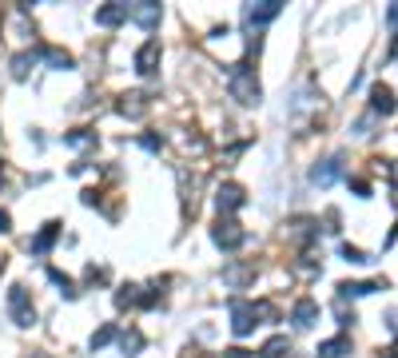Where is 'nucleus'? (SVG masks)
Masks as SVG:
<instances>
[{"label": "nucleus", "mask_w": 398, "mask_h": 358, "mask_svg": "<svg viewBox=\"0 0 398 358\" xmlns=\"http://www.w3.org/2000/svg\"><path fill=\"white\" fill-rule=\"evenodd\" d=\"M0 231H8V211H0Z\"/></svg>", "instance_id": "a878e982"}, {"label": "nucleus", "mask_w": 398, "mask_h": 358, "mask_svg": "<svg viewBox=\"0 0 398 358\" xmlns=\"http://www.w3.org/2000/svg\"><path fill=\"white\" fill-rule=\"evenodd\" d=\"M338 175H343V160L335 156V160H323V163H319V167L311 172V179H315L319 187H327V184H335Z\"/></svg>", "instance_id": "1a4fd4ad"}, {"label": "nucleus", "mask_w": 398, "mask_h": 358, "mask_svg": "<svg viewBox=\"0 0 398 358\" xmlns=\"http://www.w3.org/2000/svg\"><path fill=\"white\" fill-rule=\"evenodd\" d=\"M343 259H347V263H366V255H362L359 247H350V243H347V247H343Z\"/></svg>", "instance_id": "4be33fe9"}, {"label": "nucleus", "mask_w": 398, "mask_h": 358, "mask_svg": "<svg viewBox=\"0 0 398 358\" xmlns=\"http://www.w3.org/2000/svg\"><path fill=\"white\" fill-rule=\"evenodd\" d=\"M92 132H72V136H64V144H68V148H88V144H92Z\"/></svg>", "instance_id": "6ab92c4d"}, {"label": "nucleus", "mask_w": 398, "mask_h": 358, "mask_svg": "<svg viewBox=\"0 0 398 358\" xmlns=\"http://www.w3.org/2000/svg\"><path fill=\"white\" fill-rule=\"evenodd\" d=\"M139 144H144V148H148V151H160V148H163V139H160V136H144V139H139Z\"/></svg>", "instance_id": "5701e85b"}, {"label": "nucleus", "mask_w": 398, "mask_h": 358, "mask_svg": "<svg viewBox=\"0 0 398 358\" xmlns=\"http://www.w3.org/2000/svg\"><path fill=\"white\" fill-rule=\"evenodd\" d=\"M128 20H136L144 28L160 25V4H128Z\"/></svg>", "instance_id": "0eeeda50"}, {"label": "nucleus", "mask_w": 398, "mask_h": 358, "mask_svg": "<svg viewBox=\"0 0 398 358\" xmlns=\"http://www.w3.org/2000/svg\"><path fill=\"white\" fill-rule=\"evenodd\" d=\"M227 92H231V99H239V104H259V96H263L259 80H255V72H251L247 64H235V72L227 80Z\"/></svg>", "instance_id": "f257e3e1"}, {"label": "nucleus", "mask_w": 398, "mask_h": 358, "mask_svg": "<svg viewBox=\"0 0 398 358\" xmlns=\"http://www.w3.org/2000/svg\"><path fill=\"white\" fill-rule=\"evenodd\" d=\"M36 56H40V60H48L52 68H72V56H68V52H60V48H40Z\"/></svg>", "instance_id": "4468645a"}, {"label": "nucleus", "mask_w": 398, "mask_h": 358, "mask_svg": "<svg viewBox=\"0 0 398 358\" xmlns=\"http://www.w3.org/2000/svg\"><path fill=\"white\" fill-rule=\"evenodd\" d=\"M347 350H350V343H347V338H331V343H323V346H319V354H323V358H343Z\"/></svg>", "instance_id": "2eb2a0df"}, {"label": "nucleus", "mask_w": 398, "mask_h": 358, "mask_svg": "<svg viewBox=\"0 0 398 358\" xmlns=\"http://www.w3.org/2000/svg\"><path fill=\"white\" fill-rule=\"evenodd\" d=\"M112 338H116V326H112V322H108L104 331H96V334H92V346H96V350H100V346H108V343H112Z\"/></svg>", "instance_id": "aec40b11"}, {"label": "nucleus", "mask_w": 398, "mask_h": 358, "mask_svg": "<svg viewBox=\"0 0 398 358\" xmlns=\"http://www.w3.org/2000/svg\"><path fill=\"white\" fill-rule=\"evenodd\" d=\"M279 13H283L279 0H263V4H247L243 8V20H247V28H263V25H271Z\"/></svg>", "instance_id": "7ed1b4c3"}, {"label": "nucleus", "mask_w": 398, "mask_h": 358, "mask_svg": "<svg viewBox=\"0 0 398 358\" xmlns=\"http://www.w3.org/2000/svg\"><path fill=\"white\" fill-rule=\"evenodd\" d=\"M120 20H128V4H108V8H100L96 13V25H104V28L120 25Z\"/></svg>", "instance_id": "ddd939ff"}, {"label": "nucleus", "mask_w": 398, "mask_h": 358, "mask_svg": "<svg viewBox=\"0 0 398 358\" xmlns=\"http://www.w3.org/2000/svg\"><path fill=\"white\" fill-rule=\"evenodd\" d=\"M215 203H219V211H235V207H243V187H235V184L219 187V191H215Z\"/></svg>", "instance_id": "9b49d317"}, {"label": "nucleus", "mask_w": 398, "mask_h": 358, "mask_svg": "<svg viewBox=\"0 0 398 358\" xmlns=\"http://www.w3.org/2000/svg\"><path fill=\"white\" fill-rule=\"evenodd\" d=\"M156 60H160V40H148V44L136 52V72L139 76H151V72H156Z\"/></svg>", "instance_id": "423d86ee"}, {"label": "nucleus", "mask_w": 398, "mask_h": 358, "mask_svg": "<svg viewBox=\"0 0 398 358\" xmlns=\"http://www.w3.org/2000/svg\"><path fill=\"white\" fill-rule=\"evenodd\" d=\"M386 28H390V32H398V4L386 13Z\"/></svg>", "instance_id": "b1692460"}, {"label": "nucleus", "mask_w": 398, "mask_h": 358, "mask_svg": "<svg viewBox=\"0 0 398 358\" xmlns=\"http://www.w3.org/2000/svg\"><path fill=\"white\" fill-rule=\"evenodd\" d=\"M378 287L383 283H343L338 291H343V295H371V291H378Z\"/></svg>", "instance_id": "dca6fc26"}, {"label": "nucleus", "mask_w": 398, "mask_h": 358, "mask_svg": "<svg viewBox=\"0 0 398 358\" xmlns=\"http://www.w3.org/2000/svg\"><path fill=\"white\" fill-rule=\"evenodd\" d=\"M315 319H319V307H315L311 298H303V303H295V310H291V322H295L298 331H307V326H315Z\"/></svg>", "instance_id": "9d476101"}, {"label": "nucleus", "mask_w": 398, "mask_h": 358, "mask_svg": "<svg viewBox=\"0 0 398 358\" xmlns=\"http://www.w3.org/2000/svg\"><path fill=\"white\" fill-rule=\"evenodd\" d=\"M259 319V307L255 303H243V298H231V331L235 334H247Z\"/></svg>", "instance_id": "20e7f679"}, {"label": "nucleus", "mask_w": 398, "mask_h": 358, "mask_svg": "<svg viewBox=\"0 0 398 358\" xmlns=\"http://www.w3.org/2000/svg\"><path fill=\"white\" fill-rule=\"evenodd\" d=\"M120 111H124V116H144V96H124Z\"/></svg>", "instance_id": "f3484780"}, {"label": "nucleus", "mask_w": 398, "mask_h": 358, "mask_svg": "<svg viewBox=\"0 0 398 358\" xmlns=\"http://www.w3.org/2000/svg\"><path fill=\"white\" fill-rule=\"evenodd\" d=\"M227 358H255V354H247V350H227Z\"/></svg>", "instance_id": "393cba45"}, {"label": "nucleus", "mask_w": 398, "mask_h": 358, "mask_svg": "<svg viewBox=\"0 0 398 358\" xmlns=\"http://www.w3.org/2000/svg\"><path fill=\"white\" fill-rule=\"evenodd\" d=\"M283 354H287V338H271L263 346V358H283Z\"/></svg>", "instance_id": "a211bd4d"}, {"label": "nucleus", "mask_w": 398, "mask_h": 358, "mask_svg": "<svg viewBox=\"0 0 398 358\" xmlns=\"http://www.w3.org/2000/svg\"><path fill=\"white\" fill-rule=\"evenodd\" d=\"M56 235H60V223H44V231L32 239V255H44V251L56 243Z\"/></svg>", "instance_id": "f8f14e48"}, {"label": "nucleus", "mask_w": 398, "mask_h": 358, "mask_svg": "<svg viewBox=\"0 0 398 358\" xmlns=\"http://www.w3.org/2000/svg\"><path fill=\"white\" fill-rule=\"evenodd\" d=\"M120 343H124V350H128V354H136L139 346H144V334H139V331H128L124 338H120Z\"/></svg>", "instance_id": "412c9836"}, {"label": "nucleus", "mask_w": 398, "mask_h": 358, "mask_svg": "<svg viewBox=\"0 0 398 358\" xmlns=\"http://www.w3.org/2000/svg\"><path fill=\"white\" fill-rule=\"evenodd\" d=\"M212 239H215V243H219L224 251H235L239 243L247 239V235L239 231V223H235V219H219V223H215V231H212Z\"/></svg>", "instance_id": "39448f33"}, {"label": "nucleus", "mask_w": 398, "mask_h": 358, "mask_svg": "<svg viewBox=\"0 0 398 358\" xmlns=\"http://www.w3.org/2000/svg\"><path fill=\"white\" fill-rule=\"evenodd\" d=\"M8 315H13L16 326H32V322H36V307L28 303L25 287H13V291H8Z\"/></svg>", "instance_id": "f03ea898"}, {"label": "nucleus", "mask_w": 398, "mask_h": 358, "mask_svg": "<svg viewBox=\"0 0 398 358\" xmlns=\"http://www.w3.org/2000/svg\"><path fill=\"white\" fill-rule=\"evenodd\" d=\"M371 108L378 111V116H390V111L398 108L394 92H390V88H386V84H374V88H371Z\"/></svg>", "instance_id": "6e6552de"}]
</instances>
